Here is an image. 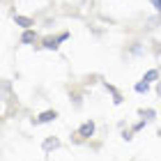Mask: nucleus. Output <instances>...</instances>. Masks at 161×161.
<instances>
[{
  "label": "nucleus",
  "mask_w": 161,
  "mask_h": 161,
  "mask_svg": "<svg viewBox=\"0 0 161 161\" xmlns=\"http://www.w3.org/2000/svg\"><path fill=\"white\" fill-rule=\"evenodd\" d=\"M92 131H94V124L92 122H85L83 127H80V136H90Z\"/></svg>",
  "instance_id": "f257e3e1"
},
{
  "label": "nucleus",
  "mask_w": 161,
  "mask_h": 161,
  "mask_svg": "<svg viewBox=\"0 0 161 161\" xmlns=\"http://www.w3.org/2000/svg\"><path fill=\"white\" fill-rule=\"evenodd\" d=\"M154 78H159V71L157 69H152V71H147V74H145V83H150V80H154Z\"/></svg>",
  "instance_id": "f03ea898"
},
{
  "label": "nucleus",
  "mask_w": 161,
  "mask_h": 161,
  "mask_svg": "<svg viewBox=\"0 0 161 161\" xmlns=\"http://www.w3.org/2000/svg\"><path fill=\"white\" fill-rule=\"evenodd\" d=\"M53 118H55V111H53V113H51V111H48V113H44V115H42V118L37 120V122H48V120H53Z\"/></svg>",
  "instance_id": "7ed1b4c3"
},
{
  "label": "nucleus",
  "mask_w": 161,
  "mask_h": 161,
  "mask_svg": "<svg viewBox=\"0 0 161 161\" xmlns=\"http://www.w3.org/2000/svg\"><path fill=\"white\" fill-rule=\"evenodd\" d=\"M16 23H21L23 28H28V25L32 23V21H30V19H23V16H16Z\"/></svg>",
  "instance_id": "20e7f679"
},
{
  "label": "nucleus",
  "mask_w": 161,
  "mask_h": 161,
  "mask_svg": "<svg viewBox=\"0 0 161 161\" xmlns=\"http://www.w3.org/2000/svg\"><path fill=\"white\" fill-rule=\"evenodd\" d=\"M147 87H150L147 83H138V85H136V90H138V92H147Z\"/></svg>",
  "instance_id": "39448f33"
},
{
  "label": "nucleus",
  "mask_w": 161,
  "mask_h": 161,
  "mask_svg": "<svg viewBox=\"0 0 161 161\" xmlns=\"http://www.w3.org/2000/svg\"><path fill=\"white\" fill-rule=\"evenodd\" d=\"M32 39H35V35H32V32H25V35H23V42H25V44H28V42H32Z\"/></svg>",
  "instance_id": "423d86ee"
},
{
  "label": "nucleus",
  "mask_w": 161,
  "mask_h": 161,
  "mask_svg": "<svg viewBox=\"0 0 161 161\" xmlns=\"http://www.w3.org/2000/svg\"><path fill=\"white\" fill-rule=\"evenodd\" d=\"M150 3L154 5V9H157V12H161V0H150Z\"/></svg>",
  "instance_id": "0eeeda50"
}]
</instances>
